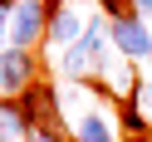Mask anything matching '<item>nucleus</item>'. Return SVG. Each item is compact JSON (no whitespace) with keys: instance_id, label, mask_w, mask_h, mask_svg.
<instances>
[{"instance_id":"20e7f679","label":"nucleus","mask_w":152,"mask_h":142,"mask_svg":"<svg viewBox=\"0 0 152 142\" xmlns=\"http://www.w3.org/2000/svg\"><path fill=\"white\" fill-rule=\"evenodd\" d=\"M30 74H34V64H30L25 49H10V44L0 49V88H5V93L20 98V93L30 88Z\"/></svg>"},{"instance_id":"7ed1b4c3","label":"nucleus","mask_w":152,"mask_h":142,"mask_svg":"<svg viewBox=\"0 0 152 142\" xmlns=\"http://www.w3.org/2000/svg\"><path fill=\"white\" fill-rule=\"evenodd\" d=\"M108 34H113V49L123 54V59H142V54H152V30L137 20V15H128V20H113L108 25Z\"/></svg>"},{"instance_id":"9d476101","label":"nucleus","mask_w":152,"mask_h":142,"mask_svg":"<svg viewBox=\"0 0 152 142\" xmlns=\"http://www.w3.org/2000/svg\"><path fill=\"white\" fill-rule=\"evenodd\" d=\"M128 5H132V0H103V10H108L113 20H128Z\"/></svg>"},{"instance_id":"1a4fd4ad","label":"nucleus","mask_w":152,"mask_h":142,"mask_svg":"<svg viewBox=\"0 0 152 142\" xmlns=\"http://www.w3.org/2000/svg\"><path fill=\"white\" fill-rule=\"evenodd\" d=\"M20 132H30L25 127V118H20V108H15V103H0V137H20Z\"/></svg>"},{"instance_id":"6e6552de","label":"nucleus","mask_w":152,"mask_h":142,"mask_svg":"<svg viewBox=\"0 0 152 142\" xmlns=\"http://www.w3.org/2000/svg\"><path fill=\"white\" fill-rule=\"evenodd\" d=\"M64 74H69V79H88L93 74V59H88L83 44H69V49H64Z\"/></svg>"},{"instance_id":"9b49d317","label":"nucleus","mask_w":152,"mask_h":142,"mask_svg":"<svg viewBox=\"0 0 152 142\" xmlns=\"http://www.w3.org/2000/svg\"><path fill=\"white\" fill-rule=\"evenodd\" d=\"M137 108H152V79H147V83L137 88Z\"/></svg>"},{"instance_id":"0eeeda50","label":"nucleus","mask_w":152,"mask_h":142,"mask_svg":"<svg viewBox=\"0 0 152 142\" xmlns=\"http://www.w3.org/2000/svg\"><path fill=\"white\" fill-rule=\"evenodd\" d=\"M79 142H113L108 118H103V113H83L79 118Z\"/></svg>"},{"instance_id":"2eb2a0df","label":"nucleus","mask_w":152,"mask_h":142,"mask_svg":"<svg viewBox=\"0 0 152 142\" xmlns=\"http://www.w3.org/2000/svg\"><path fill=\"white\" fill-rule=\"evenodd\" d=\"M0 142H10V137H0Z\"/></svg>"},{"instance_id":"4468645a","label":"nucleus","mask_w":152,"mask_h":142,"mask_svg":"<svg viewBox=\"0 0 152 142\" xmlns=\"http://www.w3.org/2000/svg\"><path fill=\"white\" fill-rule=\"evenodd\" d=\"M5 34H10V20H0V39H5Z\"/></svg>"},{"instance_id":"ddd939ff","label":"nucleus","mask_w":152,"mask_h":142,"mask_svg":"<svg viewBox=\"0 0 152 142\" xmlns=\"http://www.w3.org/2000/svg\"><path fill=\"white\" fill-rule=\"evenodd\" d=\"M34 142H59V132H34Z\"/></svg>"},{"instance_id":"f03ea898","label":"nucleus","mask_w":152,"mask_h":142,"mask_svg":"<svg viewBox=\"0 0 152 142\" xmlns=\"http://www.w3.org/2000/svg\"><path fill=\"white\" fill-rule=\"evenodd\" d=\"M44 20H49V10H44V0H20L10 15V49H30L34 39H39Z\"/></svg>"},{"instance_id":"f257e3e1","label":"nucleus","mask_w":152,"mask_h":142,"mask_svg":"<svg viewBox=\"0 0 152 142\" xmlns=\"http://www.w3.org/2000/svg\"><path fill=\"white\" fill-rule=\"evenodd\" d=\"M15 108H20V118H25L30 132H49L54 118H59V98H54V88H44V83H30V88L15 98Z\"/></svg>"},{"instance_id":"f8f14e48","label":"nucleus","mask_w":152,"mask_h":142,"mask_svg":"<svg viewBox=\"0 0 152 142\" xmlns=\"http://www.w3.org/2000/svg\"><path fill=\"white\" fill-rule=\"evenodd\" d=\"M15 5H20V0H0V20H10V15H15Z\"/></svg>"},{"instance_id":"39448f33","label":"nucleus","mask_w":152,"mask_h":142,"mask_svg":"<svg viewBox=\"0 0 152 142\" xmlns=\"http://www.w3.org/2000/svg\"><path fill=\"white\" fill-rule=\"evenodd\" d=\"M49 39H54V44H79V39H83V20H79V10H59V15H49Z\"/></svg>"},{"instance_id":"423d86ee","label":"nucleus","mask_w":152,"mask_h":142,"mask_svg":"<svg viewBox=\"0 0 152 142\" xmlns=\"http://www.w3.org/2000/svg\"><path fill=\"white\" fill-rule=\"evenodd\" d=\"M123 132H128V142H147V132H152L147 118H142V108H137L132 98L123 103Z\"/></svg>"}]
</instances>
